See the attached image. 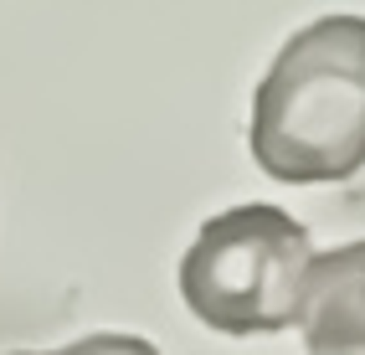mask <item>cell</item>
I'll use <instances>...</instances> for the list:
<instances>
[{
    "instance_id": "3957f363",
    "label": "cell",
    "mask_w": 365,
    "mask_h": 355,
    "mask_svg": "<svg viewBox=\"0 0 365 355\" xmlns=\"http://www.w3.org/2000/svg\"><path fill=\"white\" fill-rule=\"evenodd\" d=\"M294 324L309 355H365V237L309 263Z\"/></svg>"
},
{
    "instance_id": "277c9868",
    "label": "cell",
    "mask_w": 365,
    "mask_h": 355,
    "mask_svg": "<svg viewBox=\"0 0 365 355\" xmlns=\"http://www.w3.org/2000/svg\"><path fill=\"white\" fill-rule=\"evenodd\" d=\"M16 355H160L150 340L139 335H113V329H103V335H83L72 340L62 350H16Z\"/></svg>"
},
{
    "instance_id": "7a4b0ae2",
    "label": "cell",
    "mask_w": 365,
    "mask_h": 355,
    "mask_svg": "<svg viewBox=\"0 0 365 355\" xmlns=\"http://www.w3.org/2000/svg\"><path fill=\"white\" fill-rule=\"evenodd\" d=\"M314 263L309 232L278 206H232L211 217L180 257V299L216 335H278L299 319Z\"/></svg>"
},
{
    "instance_id": "6da1fadb",
    "label": "cell",
    "mask_w": 365,
    "mask_h": 355,
    "mask_svg": "<svg viewBox=\"0 0 365 355\" xmlns=\"http://www.w3.org/2000/svg\"><path fill=\"white\" fill-rule=\"evenodd\" d=\"M247 145L283 185L365 170V16H319L283 41L252 93Z\"/></svg>"
}]
</instances>
